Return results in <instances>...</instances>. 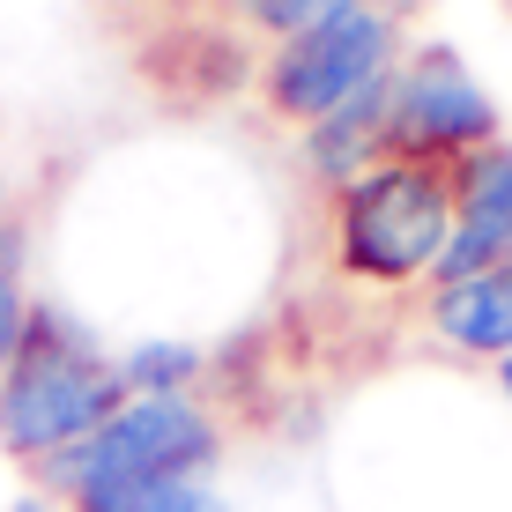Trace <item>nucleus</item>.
<instances>
[{
    "label": "nucleus",
    "mask_w": 512,
    "mask_h": 512,
    "mask_svg": "<svg viewBox=\"0 0 512 512\" xmlns=\"http://www.w3.org/2000/svg\"><path fill=\"white\" fill-rule=\"evenodd\" d=\"M156 512H238V498L223 490V475H216V483H186V490H171V498L156 505Z\"/></svg>",
    "instance_id": "nucleus-12"
},
{
    "label": "nucleus",
    "mask_w": 512,
    "mask_h": 512,
    "mask_svg": "<svg viewBox=\"0 0 512 512\" xmlns=\"http://www.w3.org/2000/svg\"><path fill=\"white\" fill-rule=\"evenodd\" d=\"M409 305H416V334L461 372H498L512 357V260L475 268V275H446Z\"/></svg>",
    "instance_id": "nucleus-6"
},
{
    "label": "nucleus",
    "mask_w": 512,
    "mask_h": 512,
    "mask_svg": "<svg viewBox=\"0 0 512 512\" xmlns=\"http://www.w3.org/2000/svg\"><path fill=\"white\" fill-rule=\"evenodd\" d=\"M490 141H505V112L490 97V82L468 67V52L446 38H423L401 52L394 82H386V156L453 171Z\"/></svg>",
    "instance_id": "nucleus-5"
},
{
    "label": "nucleus",
    "mask_w": 512,
    "mask_h": 512,
    "mask_svg": "<svg viewBox=\"0 0 512 512\" xmlns=\"http://www.w3.org/2000/svg\"><path fill=\"white\" fill-rule=\"evenodd\" d=\"M30 268H38V238H30V223L0 216V372H8L15 342H23V327H30V305H38Z\"/></svg>",
    "instance_id": "nucleus-10"
},
{
    "label": "nucleus",
    "mask_w": 512,
    "mask_h": 512,
    "mask_svg": "<svg viewBox=\"0 0 512 512\" xmlns=\"http://www.w3.org/2000/svg\"><path fill=\"white\" fill-rule=\"evenodd\" d=\"M223 8H231V23L245 30V38H260V45H282V38H297V30L327 23V15L357 8V0H223Z\"/></svg>",
    "instance_id": "nucleus-11"
},
{
    "label": "nucleus",
    "mask_w": 512,
    "mask_h": 512,
    "mask_svg": "<svg viewBox=\"0 0 512 512\" xmlns=\"http://www.w3.org/2000/svg\"><path fill=\"white\" fill-rule=\"evenodd\" d=\"M394 8H446V0H394Z\"/></svg>",
    "instance_id": "nucleus-15"
},
{
    "label": "nucleus",
    "mask_w": 512,
    "mask_h": 512,
    "mask_svg": "<svg viewBox=\"0 0 512 512\" xmlns=\"http://www.w3.org/2000/svg\"><path fill=\"white\" fill-rule=\"evenodd\" d=\"M490 386H498V401H505V416H512V357L498 364V372H490Z\"/></svg>",
    "instance_id": "nucleus-14"
},
{
    "label": "nucleus",
    "mask_w": 512,
    "mask_h": 512,
    "mask_svg": "<svg viewBox=\"0 0 512 512\" xmlns=\"http://www.w3.org/2000/svg\"><path fill=\"white\" fill-rule=\"evenodd\" d=\"M119 401H127V386H119L112 334L90 312H75L67 297L38 290L30 327L15 342L8 372H0V461H15L23 475H45L97 423H112Z\"/></svg>",
    "instance_id": "nucleus-2"
},
{
    "label": "nucleus",
    "mask_w": 512,
    "mask_h": 512,
    "mask_svg": "<svg viewBox=\"0 0 512 512\" xmlns=\"http://www.w3.org/2000/svg\"><path fill=\"white\" fill-rule=\"evenodd\" d=\"M231 461V409L216 394H127L112 423H97L75 453H60L30 483L60 490L75 512H156L171 490L216 483Z\"/></svg>",
    "instance_id": "nucleus-1"
},
{
    "label": "nucleus",
    "mask_w": 512,
    "mask_h": 512,
    "mask_svg": "<svg viewBox=\"0 0 512 512\" xmlns=\"http://www.w3.org/2000/svg\"><path fill=\"white\" fill-rule=\"evenodd\" d=\"M401 52H409V23L394 0H357V8L327 15V23L297 30L282 45H260L253 60V97L282 134L312 127V119L357 104L364 90L394 82Z\"/></svg>",
    "instance_id": "nucleus-4"
},
{
    "label": "nucleus",
    "mask_w": 512,
    "mask_h": 512,
    "mask_svg": "<svg viewBox=\"0 0 512 512\" xmlns=\"http://www.w3.org/2000/svg\"><path fill=\"white\" fill-rule=\"evenodd\" d=\"M453 245V171L386 156L320 201V260L357 297H423Z\"/></svg>",
    "instance_id": "nucleus-3"
},
{
    "label": "nucleus",
    "mask_w": 512,
    "mask_h": 512,
    "mask_svg": "<svg viewBox=\"0 0 512 512\" xmlns=\"http://www.w3.org/2000/svg\"><path fill=\"white\" fill-rule=\"evenodd\" d=\"M0 512H75V505H67L60 490H45V483H30V475H23V490H15Z\"/></svg>",
    "instance_id": "nucleus-13"
},
{
    "label": "nucleus",
    "mask_w": 512,
    "mask_h": 512,
    "mask_svg": "<svg viewBox=\"0 0 512 512\" xmlns=\"http://www.w3.org/2000/svg\"><path fill=\"white\" fill-rule=\"evenodd\" d=\"M290 141H297V149H290L297 179L320 193V201H327V193H342L349 179H364L372 164H386V82H379V90H364L357 104H342V112L297 127Z\"/></svg>",
    "instance_id": "nucleus-8"
},
{
    "label": "nucleus",
    "mask_w": 512,
    "mask_h": 512,
    "mask_svg": "<svg viewBox=\"0 0 512 512\" xmlns=\"http://www.w3.org/2000/svg\"><path fill=\"white\" fill-rule=\"evenodd\" d=\"M119 357V386L141 401H171V394H208L216 386V342L186 327H141L127 342H112Z\"/></svg>",
    "instance_id": "nucleus-9"
},
{
    "label": "nucleus",
    "mask_w": 512,
    "mask_h": 512,
    "mask_svg": "<svg viewBox=\"0 0 512 512\" xmlns=\"http://www.w3.org/2000/svg\"><path fill=\"white\" fill-rule=\"evenodd\" d=\"M498 260H512V141H490L453 164V245L438 260V282Z\"/></svg>",
    "instance_id": "nucleus-7"
}]
</instances>
